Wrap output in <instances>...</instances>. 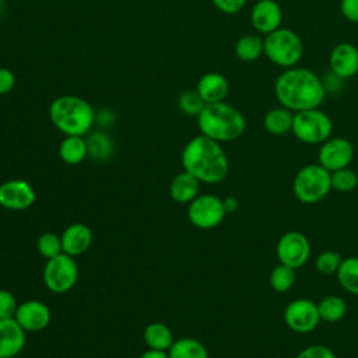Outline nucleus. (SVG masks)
<instances>
[{
  "instance_id": "6",
  "label": "nucleus",
  "mask_w": 358,
  "mask_h": 358,
  "mask_svg": "<svg viewBox=\"0 0 358 358\" xmlns=\"http://www.w3.org/2000/svg\"><path fill=\"white\" fill-rule=\"evenodd\" d=\"M331 190V172L320 164L302 166L292 182L294 196L305 204H315L327 197Z\"/></svg>"
},
{
  "instance_id": "16",
  "label": "nucleus",
  "mask_w": 358,
  "mask_h": 358,
  "mask_svg": "<svg viewBox=\"0 0 358 358\" xmlns=\"http://www.w3.org/2000/svg\"><path fill=\"white\" fill-rule=\"evenodd\" d=\"M330 71L343 80H348L358 73V48L350 42L337 43L329 59Z\"/></svg>"
},
{
  "instance_id": "26",
  "label": "nucleus",
  "mask_w": 358,
  "mask_h": 358,
  "mask_svg": "<svg viewBox=\"0 0 358 358\" xmlns=\"http://www.w3.org/2000/svg\"><path fill=\"white\" fill-rule=\"evenodd\" d=\"M169 358H208L204 344L192 337H183L175 340L168 350Z\"/></svg>"
},
{
  "instance_id": "27",
  "label": "nucleus",
  "mask_w": 358,
  "mask_h": 358,
  "mask_svg": "<svg viewBox=\"0 0 358 358\" xmlns=\"http://www.w3.org/2000/svg\"><path fill=\"white\" fill-rule=\"evenodd\" d=\"M336 275L344 291L358 295V257L350 256L343 259Z\"/></svg>"
},
{
  "instance_id": "17",
  "label": "nucleus",
  "mask_w": 358,
  "mask_h": 358,
  "mask_svg": "<svg viewBox=\"0 0 358 358\" xmlns=\"http://www.w3.org/2000/svg\"><path fill=\"white\" fill-rule=\"evenodd\" d=\"M27 331L14 317L0 319V358H14L25 347Z\"/></svg>"
},
{
  "instance_id": "11",
  "label": "nucleus",
  "mask_w": 358,
  "mask_h": 358,
  "mask_svg": "<svg viewBox=\"0 0 358 358\" xmlns=\"http://www.w3.org/2000/svg\"><path fill=\"white\" fill-rule=\"evenodd\" d=\"M284 322L289 330L298 334L313 331L320 322L317 303L308 298L291 301L284 309Z\"/></svg>"
},
{
  "instance_id": "29",
  "label": "nucleus",
  "mask_w": 358,
  "mask_h": 358,
  "mask_svg": "<svg viewBox=\"0 0 358 358\" xmlns=\"http://www.w3.org/2000/svg\"><path fill=\"white\" fill-rule=\"evenodd\" d=\"M296 280V274H295V268L288 267L282 263L277 264L270 275H268V282L271 285V288L277 292H287L289 291Z\"/></svg>"
},
{
  "instance_id": "23",
  "label": "nucleus",
  "mask_w": 358,
  "mask_h": 358,
  "mask_svg": "<svg viewBox=\"0 0 358 358\" xmlns=\"http://www.w3.org/2000/svg\"><path fill=\"white\" fill-rule=\"evenodd\" d=\"M143 337H144V343L147 344L148 348L159 350V351H168L175 341L172 330L161 322L150 323L144 329Z\"/></svg>"
},
{
  "instance_id": "33",
  "label": "nucleus",
  "mask_w": 358,
  "mask_h": 358,
  "mask_svg": "<svg viewBox=\"0 0 358 358\" xmlns=\"http://www.w3.org/2000/svg\"><path fill=\"white\" fill-rule=\"evenodd\" d=\"M341 262H343V257L340 256V253L334 250H324L316 256L315 267L320 274L330 275L337 273Z\"/></svg>"
},
{
  "instance_id": "42",
  "label": "nucleus",
  "mask_w": 358,
  "mask_h": 358,
  "mask_svg": "<svg viewBox=\"0 0 358 358\" xmlns=\"http://www.w3.org/2000/svg\"><path fill=\"white\" fill-rule=\"evenodd\" d=\"M4 1H6V0H0V4H3V3H4Z\"/></svg>"
},
{
  "instance_id": "1",
  "label": "nucleus",
  "mask_w": 358,
  "mask_h": 358,
  "mask_svg": "<svg viewBox=\"0 0 358 358\" xmlns=\"http://www.w3.org/2000/svg\"><path fill=\"white\" fill-rule=\"evenodd\" d=\"M323 80L310 69H285L274 83V95L281 106L295 112L319 108L326 98Z\"/></svg>"
},
{
  "instance_id": "38",
  "label": "nucleus",
  "mask_w": 358,
  "mask_h": 358,
  "mask_svg": "<svg viewBox=\"0 0 358 358\" xmlns=\"http://www.w3.org/2000/svg\"><path fill=\"white\" fill-rule=\"evenodd\" d=\"M15 85V76L11 70L0 67V95L8 94Z\"/></svg>"
},
{
  "instance_id": "4",
  "label": "nucleus",
  "mask_w": 358,
  "mask_h": 358,
  "mask_svg": "<svg viewBox=\"0 0 358 358\" xmlns=\"http://www.w3.org/2000/svg\"><path fill=\"white\" fill-rule=\"evenodd\" d=\"M49 117L53 126L66 136L88 134L95 124V110L81 96L62 95L52 101Z\"/></svg>"
},
{
  "instance_id": "31",
  "label": "nucleus",
  "mask_w": 358,
  "mask_h": 358,
  "mask_svg": "<svg viewBox=\"0 0 358 358\" xmlns=\"http://www.w3.org/2000/svg\"><path fill=\"white\" fill-rule=\"evenodd\" d=\"M36 249L42 257L52 259L60 253H63L62 239L55 232H43L36 241Z\"/></svg>"
},
{
  "instance_id": "14",
  "label": "nucleus",
  "mask_w": 358,
  "mask_h": 358,
  "mask_svg": "<svg viewBox=\"0 0 358 358\" xmlns=\"http://www.w3.org/2000/svg\"><path fill=\"white\" fill-rule=\"evenodd\" d=\"M50 309L46 303L36 299H29L18 305L14 319L27 333L45 330L50 323Z\"/></svg>"
},
{
  "instance_id": "36",
  "label": "nucleus",
  "mask_w": 358,
  "mask_h": 358,
  "mask_svg": "<svg viewBox=\"0 0 358 358\" xmlns=\"http://www.w3.org/2000/svg\"><path fill=\"white\" fill-rule=\"evenodd\" d=\"M211 1L215 6V8H218L224 14H236L246 4V0H211Z\"/></svg>"
},
{
  "instance_id": "2",
  "label": "nucleus",
  "mask_w": 358,
  "mask_h": 358,
  "mask_svg": "<svg viewBox=\"0 0 358 358\" xmlns=\"http://www.w3.org/2000/svg\"><path fill=\"white\" fill-rule=\"evenodd\" d=\"M182 166L203 183H220L229 172V161L221 143L199 134L182 150Z\"/></svg>"
},
{
  "instance_id": "34",
  "label": "nucleus",
  "mask_w": 358,
  "mask_h": 358,
  "mask_svg": "<svg viewBox=\"0 0 358 358\" xmlns=\"http://www.w3.org/2000/svg\"><path fill=\"white\" fill-rule=\"evenodd\" d=\"M17 308L15 296L7 289H0V319L14 317Z\"/></svg>"
},
{
  "instance_id": "18",
  "label": "nucleus",
  "mask_w": 358,
  "mask_h": 358,
  "mask_svg": "<svg viewBox=\"0 0 358 358\" xmlns=\"http://www.w3.org/2000/svg\"><path fill=\"white\" fill-rule=\"evenodd\" d=\"M60 239H62L63 253L76 257L88 250V248L92 243V232L90 227H87L85 224L76 222L69 225L63 231Z\"/></svg>"
},
{
  "instance_id": "24",
  "label": "nucleus",
  "mask_w": 358,
  "mask_h": 358,
  "mask_svg": "<svg viewBox=\"0 0 358 358\" xmlns=\"http://www.w3.org/2000/svg\"><path fill=\"white\" fill-rule=\"evenodd\" d=\"M87 150H88V157L96 161H106L112 157L115 151V144L110 136L106 131L102 130H95L91 131L87 138Z\"/></svg>"
},
{
  "instance_id": "13",
  "label": "nucleus",
  "mask_w": 358,
  "mask_h": 358,
  "mask_svg": "<svg viewBox=\"0 0 358 358\" xmlns=\"http://www.w3.org/2000/svg\"><path fill=\"white\" fill-rule=\"evenodd\" d=\"M35 199L34 187L24 179H11L0 185V206L6 210H27L35 203Z\"/></svg>"
},
{
  "instance_id": "9",
  "label": "nucleus",
  "mask_w": 358,
  "mask_h": 358,
  "mask_svg": "<svg viewBox=\"0 0 358 358\" xmlns=\"http://www.w3.org/2000/svg\"><path fill=\"white\" fill-rule=\"evenodd\" d=\"M225 214L222 199L210 193L199 194L187 207V218L199 229H213L218 227Z\"/></svg>"
},
{
  "instance_id": "8",
  "label": "nucleus",
  "mask_w": 358,
  "mask_h": 358,
  "mask_svg": "<svg viewBox=\"0 0 358 358\" xmlns=\"http://www.w3.org/2000/svg\"><path fill=\"white\" fill-rule=\"evenodd\" d=\"M78 280V267L73 256L60 253L48 259L43 267V282L55 294L69 292Z\"/></svg>"
},
{
  "instance_id": "41",
  "label": "nucleus",
  "mask_w": 358,
  "mask_h": 358,
  "mask_svg": "<svg viewBox=\"0 0 358 358\" xmlns=\"http://www.w3.org/2000/svg\"><path fill=\"white\" fill-rule=\"evenodd\" d=\"M138 358H169V355H168V351H159V350L148 348Z\"/></svg>"
},
{
  "instance_id": "12",
  "label": "nucleus",
  "mask_w": 358,
  "mask_h": 358,
  "mask_svg": "<svg viewBox=\"0 0 358 358\" xmlns=\"http://www.w3.org/2000/svg\"><path fill=\"white\" fill-rule=\"evenodd\" d=\"M354 158V147L350 140L344 137H330L320 144L317 152V164L327 171L334 172L347 168Z\"/></svg>"
},
{
  "instance_id": "40",
  "label": "nucleus",
  "mask_w": 358,
  "mask_h": 358,
  "mask_svg": "<svg viewBox=\"0 0 358 358\" xmlns=\"http://www.w3.org/2000/svg\"><path fill=\"white\" fill-rule=\"evenodd\" d=\"M222 204H224V210H225L227 214L235 213L238 210V207H239L238 200L235 197H232V196H228V197L222 199Z\"/></svg>"
},
{
  "instance_id": "35",
  "label": "nucleus",
  "mask_w": 358,
  "mask_h": 358,
  "mask_svg": "<svg viewBox=\"0 0 358 358\" xmlns=\"http://www.w3.org/2000/svg\"><path fill=\"white\" fill-rule=\"evenodd\" d=\"M295 358H337V357L329 347L322 344H313L301 350Z\"/></svg>"
},
{
  "instance_id": "43",
  "label": "nucleus",
  "mask_w": 358,
  "mask_h": 358,
  "mask_svg": "<svg viewBox=\"0 0 358 358\" xmlns=\"http://www.w3.org/2000/svg\"><path fill=\"white\" fill-rule=\"evenodd\" d=\"M0 8H1V4H0Z\"/></svg>"
},
{
  "instance_id": "30",
  "label": "nucleus",
  "mask_w": 358,
  "mask_h": 358,
  "mask_svg": "<svg viewBox=\"0 0 358 358\" xmlns=\"http://www.w3.org/2000/svg\"><path fill=\"white\" fill-rule=\"evenodd\" d=\"M206 105L207 103L203 101L196 90H186L180 92L178 98L179 109L187 116H199Z\"/></svg>"
},
{
  "instance_id": "37",
  "label": "nucleus",
  "mask_w": 358,
  "mask_h": 358,
  "mask_svg": "<svg viewBox=\"0 0 358 358\" xmlns=\"http://www.w3.org/2000/svg\"><path fill=\"white\" fill-rule=\"evenodd\" d=\"M340 11L344 18L358 24V0H341Z\"/></svg>"
},
{
  "instance_id": "21",
  "label": "nucleus",
  "mask_w": 358,
  "mask_h": 358,
  "mask_svg": "<svg viewBox=\"0 0 358 358\" xmlns=\"http://www.w3.org/2000/svg\"><path fill=\"white\" fill-rule=\"evenodd\" d=\"M292 123L294 112L281 105L270 109L263 117L264 130L273 136H284L289 133L292 130Z\"/></svg>"
},
{
  "instance_id": "5",
  "label": "nucleus",
  "mask_w": 358,
  "mask_h": 358,
  "mask_svg": "<svg viewBox=\"0 0 358 358\" xmlns=\"http://www.w3.org/2000/svg\"><path fill=\"white\" fill-rule=\"evenodd\" d=\"M264 55L278 67H295L303 56V42L295 31L280 27L266 35Z\"/></svg>"
},
{
  "instance_id": "20",
  "label": "nucleus",
  "mask_w": 358,
  "mask_h": 358,
  "mask_svg": "<svg viewBox=\"0 0 358 358\" xmlns=\"http://www.w3.org/2000/svg\"><path fill=\"white\" fill-rule=\"evenodd\" d=\"M199 189L200 180L194 178L192 173L183 171L172 179L169 185V194L172 200H175L176 203L189 204L199 196Z\"/></svg>"
},
{
  "instance_id": "25",
  "label": "nucleus",
  "mask_w": 358,
  "mask_h": 358,
  "mask_svg": "<svg viewBox=\"0 0 358 358\" xmlns=\"http://www.w3.org/2000/svg\"><path fill=\"white\" fill-rule=\"evenodd\" d=\"M264 53V39L256 34L241 36L235 43V55L242 62H255Z\"/></svg>"
},
{
  "instance_id": "7",
  "label": "nucleus",
  "mask_w": 358,
  "mask_h": 358,
  "mask_svg": "<svg viewBox=\"0 0 358 358\" xmlns=\"http://www.w3.org/2000/svg\"><path fill=\"white\" fill-rule=\"evenodd\" d=\"M292 134L305 144L316 145L331 137L333 122L330 116L319 108L294 113Z\"/></svg>"
},
{
  "instance_id": "10",
  "label": "nucleus",
  "mask_w": 358,
  "mask_h": 358,
  "mask_svg": "<svg viewBox=\"0 0 358 358\" xmlns=\"http://www.w3.org/2000/svg\"><path fill=\"white\" fill-rule=\"evenodd\" d=\"M275 253L280 263L296 270L305 266L309 260L310 242L305 234L299 231H288L278 239Z\"/></svg>"
},
{
  "instance_id": "19",
  "label": "nucleus",
  "mask_w": 358,
  "mask_h": 358,
  "mask_svg": "<svg viewBox=\"0 0 358 358\" xmlns=\"http://www.w3.org/2000/svg\"><path fill=\"white\" fill-rule=\"evenodd\" d=\"M196 91L206 103L222 102L229 92V83L221 73H206L203 74L196 85Z\"/></svg>"
},
{
  "instance_id": "32",
  "label": "nucleus",
  "mask_w": 358,
  "mask_h": 358,
  "mask_svg": "<svg viewBox=\"0 0 358 358\" xmlns=\"http://www.w3.org/2000/svg\"><path fill=\"white\" fill-rule=\"evenodd\" d=\"M358 186V175L351 168H341L331 172V189L337 192H351Z\"/></svg>"
},
{
  "instance_id": "15",
  "label": "nucleus",
  "mask_w": 358,
  "mask_h": 358,
  "mask_svg": "<svg viewBox=\"0 0 358 358\" xmlns=\"http://www.w3.org/2000/svg\"><path fill=\"white\" fill-rule=\"evenodd\" d=\"M250 22L259 34H270L281 27L282 10L275 0H259L250 11Z\"/></svg>"
},
{
  "instance_id": "28",
  "label": "nucleus",
  "mask_w": 358,
  "mask_h": 358,
  "mask_svg": "<svg viewBox=\"0 0 358 358\" xmlns=\"http://www.w3.org/2000/svg\"><path fill=\"white\" fill-rule=\"evenodd\" d=\"M320 320L327 323L340 322L347 313V303L341 296L327 295L317 303Z\"/></svg>"
},
{
  "instance_id": "22",
  "label": "nucleus",
  "mask_w": 358,
  "mask_h": 358,
  "mask_svg": "<svg viewBox=\"0 0 358 358\" xmlns=\"http://www.w3.org/2000/svg\"><path fill=\"white\" fill-rule=\"evenodd\" d=\"M59 155L67 165H78L88 157L87 141L83 136H66L59 145Z\"/></svg>"
},
{
  "instance_id": "3",
  "label": "nucleus",
  "mask_w": 358,
  "mask_h": 358,
  "mask_svg": "<svg viewBox=\"0 0 358 358\" xmlns=\"http://www.w3.org/2000/svg\"><path fill=\"white\" fill-rule=\"evenodd\" d=\"M197 124L201 134L218 143H227L243 134L246 119L239 109L222 101L207 103L197 116Z\"/></svg>"
},
{
  "instance_id": "39",
  "label": "nucleus",
  "mask_w": 358,
  "mask_h": 358,
  "mask_svg": "<svg viewBox=\"0 0 358 358\" xmlns=\"http://www.w3.org/2000/svg\"><path fill=\"white\" fill-rule=\"evenodd\" d=\"M116 120V115L109 108H102L95 112V124L99 127H110Z\"/></svg>"
}]
</instances>
